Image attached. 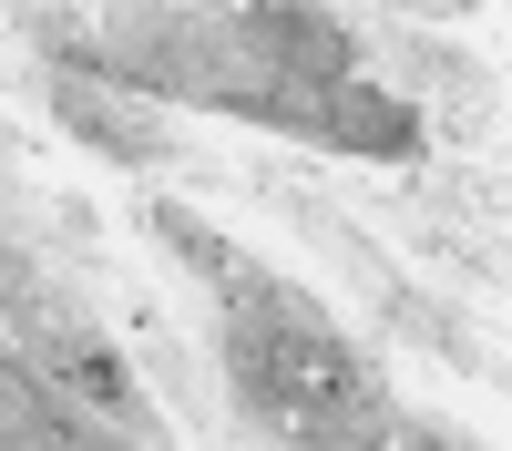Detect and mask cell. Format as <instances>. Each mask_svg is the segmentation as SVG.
<instances>
[{
  "label": "cell",
  "mask_w": 512,
  "mask_h": 451,
  "mask_svg": "<svg viewBox=\"0 0 512 451\" xmlns=\"http://www.w3.org/2000/svg\"><path fill=\"white\" fill-rule=\"evenodd\" d=\"M256 380L277 400H297V410H328V400H349V359L297 339V328H267V339H256Z\"/></svg>",
  "instance_id": "6da1fadb"
},
{
  "label": "cell",
  "mask_w": 512,
  "mask_h": 451,
  "mask_svg": "<svg viewBox=\"0 0 512 451\" xmlns=\"http://www.w3.org/2000/svg\"><path fill=\"white\" fill-rule=\"evenodd\" d=\"M72 380H82V390H93V400H123V369H113L103 349H93V359H72Z\"/></svg>",
  "instance_id": "7a4b0ae2"
},
{
  "label": "cell",
  "mask_w": 512,
  "mask_h": 451,
  "mask_svg": "<svg viewBox=\"0 0 512 451\" xmlns=\"http://www.w3.org/2000/svg\"><path fill=\"white\" fill-rule=\"evenodd\" d=\"M390 451H441V441H410V431H400V441H390Z\"/></svg>",
  "instance_id": "3957f363"
}]
</instances>
